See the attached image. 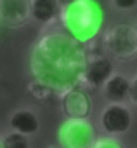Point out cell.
I'll return each mask as SVG.
<instances>
[{
    "label": "cell",
    "mask_w": 137,
    "mask_h": 148,
    "mask_svg": "<svg viewBox=\"0 0 137 148\" xmlns=\"http://www.w3.org/2000/svg\"><path fill=\"white\" fill-rule=\"evenodd\" d=\"M4 148H31L30 145V136H24L21 132L11 131L2 138Z\"/></svg>",
    "instance_id": "cell-12"
},
{
    "label": "cell",
    "mask_w": 137,
    "mask_h": 148,
    "mask_svg": "<svg viewBox=\"0 0 137 148\" xmlns=\"http://www.w3.org/2000/svg\"><path fill=\"white\" fill-rule=\"evenodd\" d=\"M49 148H61V146H57V145H50Z\"/></svg>",
    "instance_id": "cell-19"
},
{
    "label": "cell",
    "mask_w": 137,
    "mask_h": 148,
    "mask_svg": "<svg viewBox=\"0 0 137 148\" xmlns=\"http://www.w3.org/2000/svg\"><path fill=\"white\" fill-rule=\"evenodd\" d=\"M61 98V108L66 119H89L92 113V99L83 87H73Z\"/></svg>",
    "instance_id": "cell-7"
},
{
    "label": "cell",
    "mask_w": 137,
    "mask_h": 148,
    "mask_svg": "<svg viewBox=\"0 0 137 148\" xmlns=\"http://www.w3.org/2000/svg\"><path fill=\"white\" fill-rule=\"evenodd\" d=\"M97 138V131L89 119H66L57 131L61 148H92Z\"/></svg>",
    "instance_id": "cell-4"
},
{
    "label": "cell",
    "mask_w": 137,
    "mask_h": 148,
    "mask_svg": "<svg viewBox=\"0 0 137 148\" xmlns=\"http://www.w3.org/2000/svg\"><path fill=\"white\" fill-rule=\"evenodd\" d=\"M134 115L128 105L125 103H108L99 117L102 131L109 136H121L130 131Z\"/></svg>",
    "instance_id": "cell-5"
},
{
    "label": "cell",
    "mask_w": 137,
    "mask_h": 148,
    "mask_svg": "<svg viewBox=\"0 0 137 148\" xmlns=\"http://www.w3.org/2000/svg\"><path fill=\"white\" fill-rule=\"evenodd\" d=\"M31 19V0H0V23L7 28H21Z\"/></svg>",
    "instance_id": "cell-8"
},
{
    "label": "cell",
    "mask_w": 137,
    "mask_h": 148,
    "mask_svg": "<svg viewBox=\"0 0 137 148\" xmlns=\"http://www.w3.org/2000/svg\"><path fill=\"white\" fill-rule=\"evenodd\" d=\"M92 148H127V146H125L116 136H109V134H106V136L97 138L96 143L92 145Z\"/></svg>",
    "instance_id": "cell-14"
},
{
    "label": "cell",
    "mask_w": 137,
    "mask_h": 148,
    "mask_svg": "<svg viewBox=\"0 0 137 148\" xmlns=\"http://www.w3.org/2000/svg\"><path fill=\"white\" fill-rule=\"evenodd\" d=\"M9 125L16 132H21L24 136H33L40 129V120L35 115V112H31L28 108H19V110H14L11 113Z\"/></svg>",
    "instance_id": "cell-10"
},
{
    "label": "cell",
    "mask_w": 137,
    "mask_h": 148,
    "mask_svg": "<svg viewBox=\"0 0 137 148\" xmlns=\"http://www.w3.org/2000/svg\"><path fill=\"white\" fill-rule=\"evenodd\" d=\"M61 4L57 0H31V19L43 28L52 26L59 21Z\"/></svg>",
    "instance_id": "cell-9"
},
{
    "label": "cell",
    "mask_w": 137,
    "mask_h": 148,
    "mask_svg": "<svg viewBox=\"0 0 137 148\" xmlns=\"http://www.w3.org/2000/svg\"><path fill=\"white\" fill-rule=\"evenodd\" d=\"M57 2H59L61 5H64V4H70V2H73V0H57Z\"/></svg>",
    "instance_id": "cell-17"
},
{
    "label": "cell",
    "mask_w": 137,
    "mask_h": 148,
    "mask_svg": "<svg viewBox=\"0 0 137 148\" xmlns=\"http://www.w3.org/2000/svg\"><path fill=\"white\" fill-rule=\"evenodd\" d=\"M115 73V64L109 56L104 54H89V61L82 77L80 87L87 89H97L102 87L104 82Z\"/></svg>",
    "instance_id": "cell-6"
},
{
    "label": "cell",
    "mask_w": 137,
    "mask_h": 148,
    "mask_svg": "<svg viewBox=\"0 0 137 148\" xmlns=\"http://www.w3.org/2000/svg\"><path fill=\"white\" fill-rule=\"evenodd\" d=\"M102 47L106 54L118 63L134 61L137 58V25H111L102 33Z\"/></svg>",
    "instance_id": "cell-3"
},
{
    "label": "cell",
    "mask_w": 137,
    "mask_h": 148,
    "mask_svg": "<svg viewBox=\"0 0 137 148\" xmlns=\"http://www.w3.org/2000/svg\"><path fill=\"white\" fill-rule=\"evenodd\" d=\"M127 101L132 106H137V73L132 79H128V96H127Z\"/></svg>",
    "instance_id": "cell-16"
},
{
    "label": "cell",
    "mask_w": 137,
    "mask_h": 148,
    "mask_svg": "<svg viewBox=\"0 0 137 148\" xmlns=\"http://www.w3.org/2000/svg\"><path fill=\"white\" fill-rule=\"evenodd\" d=\"M59 25L71 38L89 45L104 26V9L97 0H73L61 5Z\"/></svg>",
    "instance_id": "cell-2"
},
{
    "label": "cell",
    "mask_w": 137,
    "mask_h": 148,
    "mask_svg": "<svg viewBox=\"0 0 137 148\" xmlns=\"http://www.w3.org/2000/svg\"><path fill=\"white\" fill-rule=\"evenodd\" d=\"M102 96L109 103H125L128 96V77L115 71L102 86Z\"/></svg>",
    "instance_id": "cell-11"
},
{
    "label": "cell",
    "mask_w": 137,
    "mask_h": 148,
    "mask_svg": "<svg viewBox=\"0 0 137 148\" xmlns=\"http://www.w3.org/2000/svg\"><path fill=\"white\" fill-rule=\"evenodd\" d=\"M26 92H28L35 101H47L50 96H56V94L47 87V86H43L42 82H38V80H35V79L28 84Z\"/></svg>",
    "instance_id": "cell-13"
},
{
    "label": "cell",
    "mask_w": 137,
    "mask_h": 148,
    "mask_svg": "<svg viewBox=\"0 0 137 148\" xmlns=\"http://www.w3.org/2000/svg\"><path fill=\"white\" fill-rule=\"evenodd\" d=\"M111 5L116 11L128 12V11H134L137 7V0H111Z\"/></svg>",
    "instance_id": "cell-15"
},
{
    "label": "cell",
    "mask_w": 137,
    "mask_h": 148,
    "mask_svg": "<svg viewBox=\"0 0 137 148\" xmlns=\"http://www.w3.org/2000/svg\"><path fill=\"white\" fill-rule=\"evenodd\" d=\"M87 61V45L77 42L62 30H47L30 51L33 79L47 86L56 96L82 84Z\"/></svg>",
    "instance_id": "cell-1"
},
{
    "label": "cell",
    "mask_w": 137,
    "mask_h": 148,
    "mask_svg": "<svg viewBox=\"0 0 137 148\" xmlns=\"http://www.w3.org/2000/svg\"><path fill=\"white\" fill-rule=\"evenodd\" d=\"M0 148H4V143H2V136H0Z\"/></svg>",
    "instance_id": "cell-18"
}]
</instances>
